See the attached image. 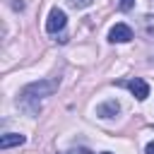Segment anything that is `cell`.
Instances as JSON below:
<instances>
[{
  "label": "cell",
  "mask_w": 154,
  "mask_h": 154,
  "mask_svg": "<svg viewBox=\"0 0 154 154\" xmlns=\"http://www.w3.org/2000/svg\"><path fill=\"white\" fill-rule=\"evenodd\" d=\"M58 89V82L55 79H41V82H31L22 89V99H43V96H51L53 91Z\"/></svg>",
  "instance_id": "6da1fadb"
},
{
  "label": "cell",
  "mask_w": 154,
  "mask_h": 154,
  "mask_svg": "<svg viewBox=\"0 0 154 154\" xmlns=\"http://www.w3.org/2000/svg\"><path fill=\"white\" fill-rule=\"evenodd\" d=\"M65 24H67L65 12H63L60 7H53V10L48 12V19H46V31H48V34H58V31L65 29Z\"/></svg>",
  "instance_id": "7a4b0ae2"
},
{
  "label": "cell",
  "mask_w": 154,
  "mask_h": 154,
  "mask_svg": "<svg viewBox=\"0 0 154 154\" xmlns=\"http://www.w3.org/2000/svg\"><path fill=\"white\" fill-rule=\"evenodd\" d=\"M120 84H125V87L132 91V96H135L137 101H144V99L149 96V84H147L142 77H132V79H128V82H120Z\"/></svg>",
  "instance_id": "3957f363"
},
{
  "label": "cell",
  "mask_w": 154,
  "mask_h": 154,
  "mask_svg": "<svg viewBox=\"0 0 154 154\" xmlns=\"http://www.w3.org/2000/svg\"><path fill=\"white\" fill-rule=\"evenodd\" d=\"M132 38V29L128 24H116L111 31H108V41L111 43H128Z\"/></svg>",
  "instance_id": "277c9868"
},
{
  "label": "cell",
  "mask_w": 154,
  "mask_h": 154,
  "mask_svg": "<svg viewBox=\"0 0 154 154\" xmlns=\"http://www.w3.org/2000/svg\"><path fill=\"white\" fill-rule=\"evenodd\" d=\"M118 113H120V103H118L116 99H108V101H103V103L96 106V116L103 118V120H111V118H116Z\"/></svg>",
  "instance_id": "5b68a950"
},
{
  "label": "cell",
  "mask_w": 154,
  "mask_h": 154,
  "mask_svg": "<svg viewBox=\"0 0 154 154\" xmlns=\"http://www.w3.org/2000/svg\"><path fill=\"white\" fill-rule=\"evenodd\" d=\"M24 142H26V137H24V135H19V132H7V135H2V137H0V149L19 147V144H24Z\"/></svg>",
  "instance_id": "8992f818"
},
{
  "label": "cell",
  "mask_w": 154,
  "mask_h": 154,
  "mask_svg": "<svg viewBox=\"0 0 154 154\" xmlns=\"http://www.w3.org/2000/svg\"><path fill=\"white\" fill-rule=\"evenodd\" d=\"M67 2H70V5L75 7V10H84V7H89V5L94 2V0H67Z\"/></svg>",
  "instance_id": "52a82bcc"
},
{
  "label": "cell",
  "mask_w": 154,
  "mask_h": 154,
  "mask_svg": "<svg viewBox=\"0 0 154 154\" xmlns=\"http://www.w3.org/2000/svg\"><path fill=\"white\" fill-rule=\"evenodd\" d=\"M118 7H120L123 12H128V10L135 7V0H118Z\"/></svg>",
  "instance_id": "ba28073f"
},
{
  "label": "cell",
  "mask_w": 154,
  "mask_h": 154,
  "mask_svg": "<svg viewBox=\"0 0 154 154\" xmlns=\"http://www.w3.org/2000/svg\"><path fill=\"white\" fill-rule=\"evenodd\" d=\"M67 154H91V152H87V149H82V147H79V149H70Z\"/></svg>",
  "instance_id": "9c48e42d"
},
{
  "label": "cell",
  "mask_w": 154,
  "mask_h": 154,
  "mask_svg": "<svg viewBox=\"0 0 154 154\" xmlns=\"http://www.w3.org/2000/svg\"><path fill=\"white\" fill-rule=\"evenodd\" d=\"M144 154H154V142H149V144L144 147Z\"/></svg>",
  "instance_id": "30bf717a"
},
{
  "label": "cell",
  "mask_w": 154,
  "mask_h": 154,
  "mask_svg": "<svg viewBox=\"0 0 154 154\" xmlns=\"http://www.w3.org/2000/svg\"><path fill=\"white\" fill-rule=\"evenodd\" d=\"M101 154H111V152H101Z\"/></svg>",
  "instance_id": "8fae6325"
}]
</instances>
